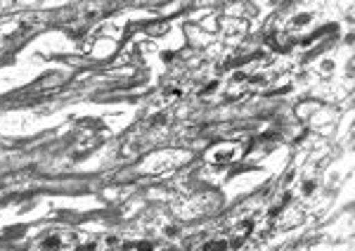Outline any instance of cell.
<instances>
[{"mask_svg": "<svg viewBox=\"0 0 355 251\" xmlns=\"http://www.w3.org/2000/svg\"><path fill=\"white\" fill-rule=\"evenodd\" d=\"M244 147L239 142H227V145H218L214 152H211V162L216 164H227V162H237L239 154H242Z\"/></svg>", "mask_w": 355, "mask_h": 251, "instance_id": "cell-3", "label": "cell"}, {"mask_svg": "<svg viewBox=\"0 0 355 251\" xmlns=\"http://www.w3.org/2000/svg\"><path fill=\"white\" fill-rule=\"evenodd\" d=\"M110 242V251H173L168 247V244L159 242V239H133V242H128V239H107Z\"/></svg>", "mask_w": 355, "mask_h": 251, "instance_id": "cell-2", "label": "cell"}, {"mask_svg": "<svg viewBox=\"0 0 355 251\" xmlns=\"http://www.w3.org/2000/svg\"><path fill=\"white\" fill-rule=\"evenodd\" d=\"M78 237L73 232H50L38 239L28 251H76Z\"/></svg>", "mask_w": 355, "mask_h": 251, "instance_id": "cell-1", "label": "cell"}]
</instances>
